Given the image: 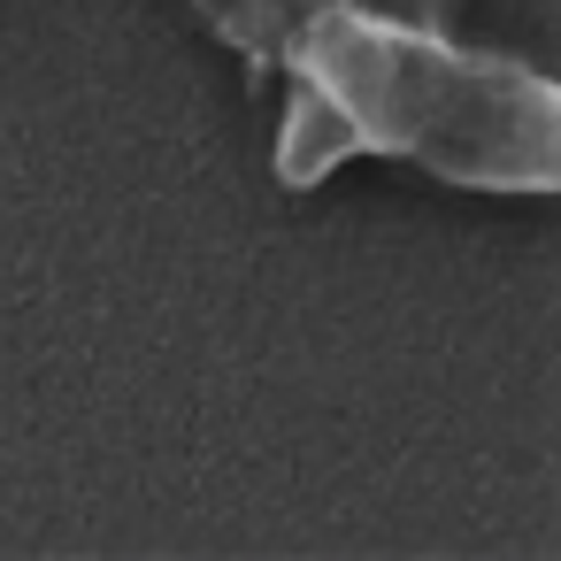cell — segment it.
Returning <instances> with one entry per match:
<instances>
[{"label":"cell","instance_id":"obj_2","mask_svg":"<svg viewBox=\"0 0 561 561\" xmlns=\"http://www.w3.org/2000/svg\"><path fill=\"white\" fill-rule=\"evenodd\" d=\"M331 9V0H201V16L247 55V62H285V47Z\"/></svg>","mask_w":561,"mask_h":561},{"label":"cell","instance_id":"obj_3","mask_svg":"<svg viewBox=\"0 0 561 561\" xmlns=\"http://www.w3.org/2000/svg\"><path fill=\"white\" fill-rule=\"evenodd\" d=\"M385 16H415V24H446V0H369Z\"/></svg>","mask_w":561,"mask_h":561},{"label":"cell","instance_id":"obj_1","mask_svg":"<svg viewBox=\"0 0 561 561\" xmlns=\"http://www.w3.org/2000/svg\"><path fill=\"white\" fill-rule=\"evenodd\" d=\"M285 185H323L354 154H392L469 193H561V85L530 62L454 47L438 24L385 16L369 0H331L285 47Z\"/></svg>","mask_w":561,"mask_h":561}]
</instances>
